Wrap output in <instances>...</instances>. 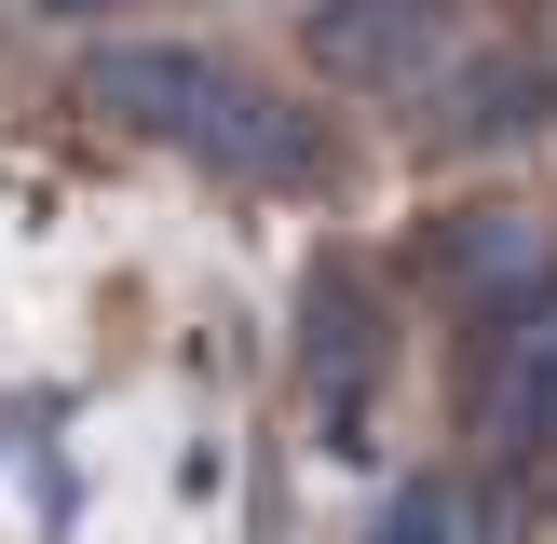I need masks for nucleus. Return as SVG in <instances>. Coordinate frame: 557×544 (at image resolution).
Here are the masks:
<instances>
[{
	"instance_id": "3",
	"label": "nucleus",
	"mask_w": 557,
	"mask_h": 544,
	"mask_svg": "<svg viewBox=\"0 0 557 544\" xmlns=\"http://www.w3.org/2000/svg\"><path fill=\"white\" fill-rule=\"evenodd\" d=\"M299 313H313L299 368H313V395H326V435H341V449H368L354 422H368V368H381V326H368V299H354V259H326Z\"/></svg>"
},
{
	"instance_id": "4",
	"label": "nucleus",
	"mask_w": 557,
	"mask_h": 544,
	"mask_svg": "<svg viewBox=\"0 0 557 544\" xmlns=\"http://www.w3.org/2000/svg\"><path fill=\"white\" fill-rule=\"evenodd\" d=\"M544 109H557L544 54H490V69H462V82H449L435 136H449V150H476V136H544Z\"/></svg>"
},
{
	"instance_id": "1",
	"label": "nucleus",
	"mask_w": 557,
	"mask_h": 544,
	"mask_svg": "<svg viewBox=\"0 0 557 544\" xmlns=\"http://www.w3.org/2000/svg\"><path fill=\"white\" fill-rule=\"evenodd\" d=\"M69 96L109 109L123 136H163V150L245 177V190H326V136L299 123V109H272L259 82H245L232 54H205V41H96Z\"/></svg>"
},
{
	"instance_id": "5",
	"label": "nucleus",
	"mask_w": 557,
	"mask_h": 544,
	"mask_svg": "<svg viewBox=\"0 0 557 544\" xmlns=\"http://www.w3.org/2000/svg\"><path fill=\"white\" fill-rule=\"evenodd\" d=\"M435 272H449V286H517V272H544L531 259V218H462V232H435Z\"/></svg>"
},
{
	"instance_id": "6",
	"label": "nucleus",
	"mask_w": 557,
	"mask_h": 544,
	"mask_svg": "<svg viewBox=\"0 0 557 544\" xmlns=\"http://www.w3.org/2000/svg\"><path fill=\"white\" fill-rule=\"evenodd\" d=\"M381 544H449V490H395V517H381Z\"/></svg>"
},
{
	"instance_id": "7",
	"label": "nucleus",
	"mask_w": 557,
	"mask_h": 544,
	"mask_svg": "<svg viewBox=\"0 0 557 544\" xmlns=\"http://www.w3.org/2000/svg\"><path fill=\"white\" fill-rule=\"evenodd\" d=\"M41 14H54V27H96V14H123V0H41Z\"/></svg>"
},
{
	"instance_id": "2",
	"label": "nucleus",
	"mask_w": 557,
	"mask_h": 544,
	"mask_svg": "<svg viewBox=\"0 0 557 544\" xmlns=\"http://www.w3.org/2000/svg\"><path fill=\"white\" fill-rule=\"evenodd\" d=\"M313 69L354 82V96H395V82H422L435 54H449V14L435 0H313Z\"/></svg>"
}]
</instances>
